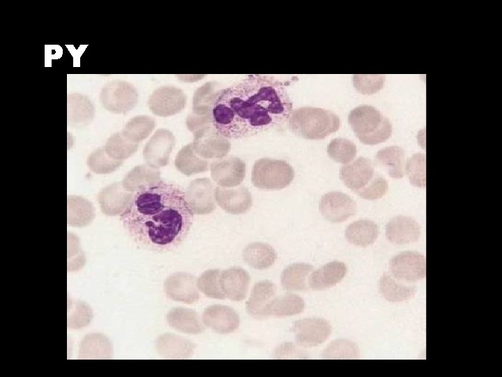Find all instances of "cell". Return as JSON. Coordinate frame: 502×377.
<instances>
[{"mask_svg": "<svg viewBox=\"0 0 502 377\" xmlns=\"http://www.w3.org/2000/svg\"><path fill=\"white\" fill-rule=\"evenodd\" d=\"M379 234L377 225L372 221L360 219L349 224L345 230V237L351 244L366 247L372 244Z\"/></svg>", "mask_w": 502, "mask_h": 377, "instance_id": "4dcf8cb0", "label": "cell"}, {"mask_svg": "<svg viewBox=\"0 0 502 377\" xmlns=\"http://www.w3.org/2000/svg\"><path fill=\"white\" fill-rule=\"evenodd\" d=\"M221 272L219 269H207L197 278L199 292L210 298L226 299L220 284Z\"/></svg>", "mask_w": 502, "mask_h": 377, "instance_id": "74e56055", "label": "cell"}, {"mask_svg": "<svg viewBox=\"0 0 502 377\" xmlns=\"http://www.w3.org/2000/svg\"><path fill=\"white\" fill-rule=\"evenodd\" d=\"M134 193L127 191L122 182H115L104 188L98 200L103 213L109 216L121 214L131 201Z\"/></svg>", "mask_w": 502, "mask_h": 377, "instance_id": "7402d4cb", "label": "cell"}, {"mask_svg": "<svg viewBox=\"0 0 502 377\" xmlns=\"http://www.w3.org/2000/svg\"><path fill=\"white\" fill-rule=\"evenodd\" d=\"M347 272L346 264L340 261H332L319 269L313 270L309 277V288L323 290L340 283Z\"/></svg>", "mask_w": 502, "mask_h": 377, "instance_id": "603a6c76", "label": "cell"}, {"mask_svg": "<svg viewBox=\"0 0 502 377\" xmlns=\"http://www.w3.org/2000/svg\"><path fill=\"white\" fill-rule=\"evenodd\" d=\"M288 126L296 135L307 140H321L336 132L340 119L333 112L315 107L292 110Z\"/></svg>", "mask_w": 502, "mask_h": 377, "instance_id": "277c9868", "label": "cell"}, {"mask_svg": "<svg viewBox=\"0 0 502 377\" xmlns=\"http://www.w3.org/2000/svg\"><path fill=\"white\" fill-rule=\"evenodd\" d=\"M348 121L356 136L367 145L383 142L392 133L389 119L373 106L356 107L349 112Z\"/></svg>", "mask_w": 502, "mask_h": 377, "instance_id": "5b68a950", "label": "cell"}, {"mask_svg": "<svg viewBox=\"0 0 502 377\" xmlns=\"http://www.w3.org/2000/svg\"><path fill=\"white\" fill-rule=\"evenodd\" d=\"M390 273L405 283H414L425 278V257L417 251H402L390 261Z\"/></svg>", "mask_w": 502, "mask_h": 377, "instance_id": "9c48e42d", "label": "cell"}, {"mask_svg": "<svg viewBox=\"0 0 502 377\" xmlns=\"http://www.w3.org/2000/svg\"><path fill=\"white\" fill-rule=\"evenodd\" d=\"M214 195L217 204L223 210L232 214L245 213L252 204L251 193L244 186L235 188L216 187Z\"/></svg>", "mask_w": 502, "mask_h": 377, "instance_id": "d6986e66", "label": "cell"}, {"mask_svg": "<svg viewBox=\"0 0 502 377\" xmlns=\"http://www.w3.org/2000/svg\"><path fill=\"white\" fill-rule=\"evenodd\" d=\"M375 160L393 179H400L404 177L405 154L400 147L393 145L381 149L376 153Z\"/></svg>", "mask_w": 502, "mask_h": 377, "instance_id": "83f0119b", "label": "cell"}, {"mask_svg": "<svg viewBox=\"0 0 502 377\" xmlns=\"http://www.w3.org/2000/svg\"><path fill=\"white\" fill-rule=\"evenodd\" d=\"M174 144L175 138L171 131L158 129L144 147L143 156L146 163L155 168L167 165Z\"/></svg>", "mask_w": 502, "mask_h": 377, "instance_id": "5bb4252c", "label": "cell"}, {"mask_svg": "<svg viewBox=\"0 0 502 377\" xmlns=\"http://www.w3.org/2000/svg\"><path fill=\"white\" fill-rule=\"evenodd\" d=\"M186 97L178 88L164 86L155 89L150 96L148 104L153 113L169 117L181 112L185 107Z\"/></svg>", "mask_w": 502, "mask_h": 377, "instance_id": "7c38bea8", "label": "cell"}, {"mask_svg": "<svg viewBox=\"0 0 502 377\" xmlns=\"http://www.w3.org/2000/svg\"><path fill=\"white\" fill-rule=\"evenodd\" d=\"M195 348V345L191 341L174 333H165L160 336L157 341L159 353L166 358H190Z\"/></svg>", "mask_w": 502, "mask_h": 377, "instance_id": "d4e9b609", "label": "cell"}, {"mask_svg": "<svg viewBox=\"0 0 502 377\" xmlns=\"http://www.w3.org/2000/svg\"><path fill=\"white\" fill-rule=\"evenodd\" d=\"M122 163L123 161L114 159L108 155L104 147L95 150L89 155L87 160L89 168L98 174L112 172Z\"/></svg>", "mask_w": 502, "mask_h": 377, "instance_id": "60d3db41", "label": "cell"}, {"mask_svg": "<svg viewBox=\"0 0 502 377\" xmlns=\"http://www.w3.org/2000/svg\"><path fill=\"white\" fill-rule=\"evenodd\" d=\"M386 235L393 244L403 245L417 242L420 235V226L413 218L397 216L386 225Z\"/></svg>", "mask_w": 502, "mask_h": 377, "instance_id": "44dd1931", "label": "cell"}, {"mask_svg": "<svg viewBox=\"0 0 502 377\" xmlns=\"http://www.w3.org/2000/svg\"><path fill=\"white\" fill-rule=\"evenodd\" d=\"M328 156L334 161L348 164L355 158L357 149L356 145L349 140L337 138L332 140L327 147Z\"/></svg>", "mask_w": 502, "mask_h": 377, "instance_id": "f35d334b", "label": "cell"}, {"mask_svg": "<svg viewBox=\"0 0 502 377\" xmlns=\"http://www.w3.org/2000/svg\"><path fill=\"white\" fill-rule=\"evenodd\" d=\"M319 211L326 220L332 223H342L355 215L356 204L346 193L330 191L321 197Z\"/></svg>", "mask_w": 502, "mask_h": 377, "instance_id": "4fadbf2b", "label": "cell"}, {"mask_svg": "<svg viewBox=\"0 0 502 377\" xmlns=\"http://www.w3.org/2000/svg\"><path fill=\"white\" fill-rule=\"evenodd\" d=\"M68 121L72 125H84L93 117L94 108L90 100L80 94H72L68 96Z\"/></svg>", "mask_w": 502, "mask_h": 377, "instance_id": "d6a6232c", "label": "cell"}, {"mask_svg": "<svg viewBox=\"0 0 502 377\" xmlns=\"http://www.w3.org/2000/svg\"><path fill=\"white\" fill-rule=\"evenodd\" d=\"M164 290L169 299L178 302L193 304L199 299L197 278L185 272L169 275L165 281Z\"/></svg>", "mask_w": 502, "mask_h": 377, "instance_id": "8fae6325", "label": "cell"}, {"mask_svg": "<svg viewBox=\"0 0 502 377\" xmlns=\"http://www.w3.org/2000/svg\"><path fill=\"white\" fill-rule=\"evenodd\" d=\"M137 97L134 86L122 80L107 83L100 95L104 108L116 114H123L131 110L137 104Z\"/></svg>", "mask_w": 502, "mask_h": 377, "instance_id": "52a82bcc", "label": "cell"}, {"mask_svg": "<svg viewBox=\"0 0 502 377\" xmlns=\"http://www.w3.org/2000/svg\"><path fill=\"white\" fill-rule=\"evenodd\" d=\"M214 190V185L208 178H198L190 183L185 198L194 214H208L215 209Z\"/></svg>", "mask_w": 502, "mask_h": 377, "instance_id": "9a60e30c", "label": "cell"}, {"mask_svg": "<svg viewBox=\"0 0 502 377\" xmlns=\"http://www.w3.org/2000/svg\"><path fill=\"white\" fill-rule=\"evenodd\" d=\"M250 283V274L241 267H232L221 272L220 284L226 299L234 302L243 300Z\"/></svg>", "mask_w": 502, "mask_h": 377, "instance_id": "ffe728a7", "label": "cell"}, {"mask_svg": "<svg viewBox=\"0 0 502 377\" xmlns=\"http://www.w3.org/2000/svg\"><path fill=\"white\" fill-rule=\"evenodd\" d=\"M167 321L174 330L189 334H198L205 330L201 316L195 310L178 306L169 310Z\"/></svg>", "mask_w": 502, "mask_h": 377, "instance_id": "cb8c5ba5", "label": "cell"}, {"mask_svg": "<svg viewBox=\"0 0 502 377\" xmlns=\"http://www.w3.org/2000/svg\"><path fill=\"white\" fill-rule=\"evenodd\" d=\"M404 170L411 185L419 188L425 187V154L417 153L411 156L405 165Z\"/></svg>", "mask_w": 502, "mask_h": 377, "instance_id": "b9f144b4", "label": "cell"}, {"mask_svg": "<svg viewBox=\"0 0 502 377\" xmlns=\"http://www.w3.org/2000/svg\"><path fill=\"white\" fill-rule=\"evenodd\" d=\"M286 84L265 75H252L214 97L208 117L223 136L248 138L285 125L292 112Z\"/></svg>", "mask_w": 502, "mask_h": 377, "instance_id": "6da1fadb", "label": "cell"}, {"mask_svg": "<svg viewBox=\"0 0 502 377\" xmlns=\"http://www.w3.org/2000/svg\"><path fill=\"white\" fill-rule=\"evenodd\" d=\"M104 148L114 159L123 161L135 153L138 144L132 142L122 132H119L108 139Z\"/></svg>", "mask_w": 502, "mask_h": 377, "instance_id": "8d00e7d4", "label": "cell"}, {"mask_svg": "<svg viewBox=\"0 0 502 377\" xmlns=\"http://www.w3.org/2000/svg\"><path fill=\"white\" fill-rule=\"evenodd\" d=\"M220 89H221L220 84L215 82H208L198 88L193 96L191 114L210 120L209 110L214 97Z\"/></svg>", "mask_w": 502, "mask_h": 377, "instance_id": "e575fe53", "label": "cell"}, {"mask_svg": "<svg viewBox=\"0 0 502 377\" xmlns=\"http://www.w3.org/2000/svg\"><path fill=\"white\" fill-rule=\"evenodd\" d=\"M294 177L293 168L283 160L263 158L252 168V182L263 190H280L288 186Z\"/></svg>", "mask_w": 502, "mask_h": 377, "instance_id": "8992f818", "label": "cell"}, {"mask_svg": "<svg viewBox=\"0 0 502 377\" xmlns=\"http://www.w3.org/2000/svg\"><path fill=\"white\" fill-rule=\"evenodd\" d=\"M155 120L146 115L132 118L122 133L132 142L138 144L146 138L155 128Z\"/></svg>", "mask_w": 502, "mask_h": 377, "instance_id": "d590c367", "label": "cell"}, {"mask_svg": "<svg viewBox=\"0 0 502 377\" xmlns=\"http://www.w3.org/2000/svg\"><path fill=\"white\" fill-rule=\"evenodd\" d=\"M161 179L158 168L146 165L132 168L122 182L124 188L132 193L158 183Z\"/></svg>", "mask_w": 502, "mask_h": 377, "instance_id": "f1b7e54d", "label": "cell"}, {"mask_svg": "<svg viewBox=\"0 0 502 377\" xmlns=\"http://www.w3.org/2000/svg\"><path fill=\"white\" fill-rule=\"evenodd\" d=\"M383 75H354L353 84L356 89L363 94H373L383 88Z\"/></svg>", "mask_w": 502, "mask_h": 377, "instance_id": "7bdbcfd3", "label": "cell"}, {"mask_svg": "<svg viewBox=\"0 0 502 377\" xmlns=\"http://www.w3.org/2000/svg\"><path fill=\"white\" fill-rule=\"evenodd\" d=\"M120 221L140 246L167 251L185 240L192 226L194 213L179 186L160 180L135 192L120 214Z\"/></svg>", "mask_w": 502, "mask_h": 377, "instance_id": "7a4b0ae2", "label": "cell"}, {"mask_svg": "<svg viewBox=\"0 0 502 377\" xmlns=\"http://www.w3.org/2000/svg\"><path fill=\"white\" fill-rule=\"evenodd\" d=\"M276 286L269 280L256 283L251 290L246 302V310L249 315L256 319L268 317V309L276 295Z\"/></svg>", "mask_w": 502, "mask_h": 377, "instance_id": "ac0fdd59", "label": "cell"}, {"mask_svg": "<svg viewBox=\"0 0 502 377\" xmlns=\"http://www.w3.org/2000/svg\"><path fill=\"white\" fill-rule=\"evenodd\" d=\"M299 346L293 343H284L275 349L274 355L276 358H306L307 355Z\"/></svg>", "mask_w": 502, "mask_h": 377, "instance_id": "ee69618b", "label": "cell"}, {"mask_svg": "<svg viewBox=\"0 0 502 377\" xmlns=\"http://www.w3.org/2000/svg\"><path fill=\"white\" fill-rule=\"evenodd\" d=\"M340 178L347 187L365 200L379 199L388 190L387 180L375 171L372 161L365 157L360 156L343 165Z\"/></svg>", "mask_w": 502, "mask_h": 377, "instance_id": "3957f363", "label": "cell"}, {"mask_svg": "<svg viewBox=\"0 0 502 377\" xmlns=\"http://www.w3.org/2000/svg\"><path fill=\"white\" fill-rule=\"evenodd\" d=\"M192 133L193 149L199 156L205 159L222 158L230 150L229 138L218 133L212 125L201 127Z\"/></svg>", "mask_w": 502, "mask_h": 377, "instance_id": "ba28073f", "label": "cell"}, {"mask_svg": "<svg viewBox=\"0 0 502 377\" xmlns=\"http://www.w3.org/2000/svg\"><path fill=\"white\" fill-rule=\"evenodd\" d=\"M244 261L256 269H266L271 267L277 259L275 249L262 242L249 244L243 251Z\"/></svg>", "mask_w": 502, "mask_h": 377, "instance_id": "f546056e", "label": "cell"}, {"mask_svg": "<svg viewBox=\"0 0 502 377\" xmlns=\"http://www.w3.org/2000/svg\"><path fill=\"white\" fill-rule=\"evenodd\" d=\"M359 356L360 351L357 344L344 339L333 341L321 355L324 359H358Z\"/></svg>", "mask_w": 502, "mask_h": 377, "instance_id": "ab89813d", "label": "cell"}, {"mask_svg": "<svg viewBox=\"0 0 502 377\" xmlns=\"http://www.w3.org/2000/svg\"><path fill=\"white\" fill-rule=\"evenodd\" d=\"M305 309L303 299L298 295L287 293L276 296L268 309V317H287L299 314Z\"/></svg>", "mask_w": 502, "mask_h": 377, "instance_id": "836d02e7", "label": "cell"}, {"mask_svg": "<svg viewBox=\"0 0 502 377\" xmlns=\"http://www.w3.org/2000/svg\"><path fill=\"white\" fill-rule=\"evenodd\" d=\"M211 175L220 187L238 186L245 176V163L238 157L216 159L210 165Z\"/></svg>", "mask_w": 502, "mask_h": 377, "instance_id": "2e32d148", "label": "cell"}, {"mask_svg": "<svg viewBox=\"0 0 502 377\" xmlns=\"http://www.w3.org/2000/svg\"><path fill=\"white\" fill-rule=\"evenodd\" d=\"M312 265L305 263L289 265L282 271L280 283L287 291H305L309 289L308 280L313 272Z\"/></svg>", "mask_w": 502, "mask_h": 377, "instance_id": "484cf974", "label": "cell"}, {"mask_svg": "<svg viewBox=\"0 0 502 377\" xmlns=\"http://www.w3.org/2000/svg\"><path fill=\"white\" fill-rule=\"evenodd\" d=\"M379 292L387 301L400 302L413 297L417 288L397 279L390 273L385 272L379 280Z\"/></svg>", "mask_w": 502, "mask_h": 377, "instance_id": "4316f807", "label": "cell"}, {"mask_svg": "<svg viewBox=\"0 0 502 377\" xmlns=\"http://www.w3.org/2000/svg\"><path fill=\"white\" fill-rule=\"evenodd\" d=\"M201 319L206 327L222 334L232 333L240 325V318L236 311L222 304L206 307L202 313Z\"/></svg>", "mask_w": 502, "mask_h": 377, "instance_id": "e0dca14e", "label": "cell"}, {"mask_svg": "<svg viewBox=\"0 0 502 377\" xmlns=\"http://www.w3.org/2000/svg\"><path fill=\"white\" fill-rule=\"evenodd\" d=\"M209 160L199 156L193 149L192 144L183 147L175 158L176 169L185 175H192L207 171L210 167Z\"/></svg>", "mask_w": 502, "mask_h": 377, "instance_id": "1f68e13d", "label": "cell"}, {"mask_svg": "<svg viewBox=\"0 0 502 377\" xmlns=\"http://www.w3.org/2000/svg\"><path fill=\"white\" fill-rule=\"evenodd\" d=\"M332 327L321 318H305L293 323L291 332L300 346L310 348L325 342L330 337Z\"/></svg>", "mask_w": 502, "mask_h": 377, "instance_id": "30bf717a", "label": "cell"}]
</instances>
